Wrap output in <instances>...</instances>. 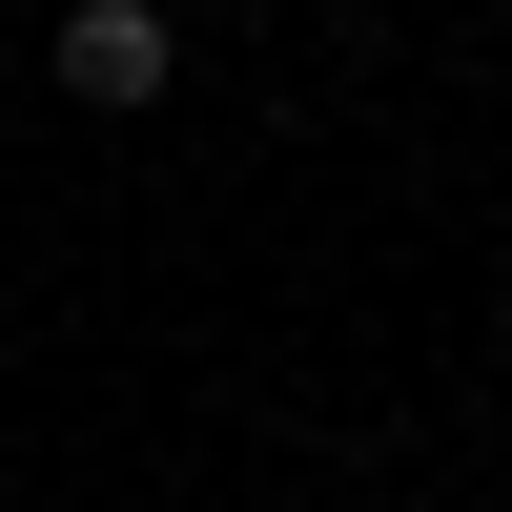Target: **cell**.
Returning a JSON list of instances; mask_svg holds the SVG:
<instances>
[{
  "label": "cell",
  "mask_w": 512,
  "mask_h": 512,
  "mask_svg": "<svg viewBox=\"0 0 512 512\" xmlns=\"http://www.w3.org/2000/svg\"><path fill=\"white\" fill-rule=\"evenodd\" d=\"M164 82H185V21H164V0H62V103L144 123Z\"/></svg>",
  "instance_id": "cell-1"
}]
</instances>
